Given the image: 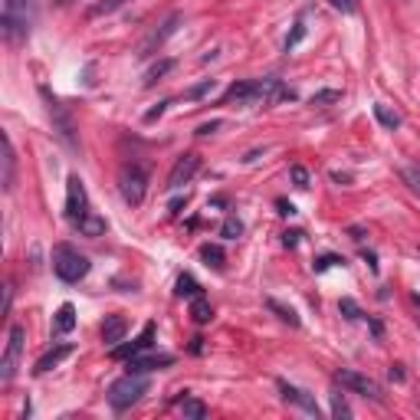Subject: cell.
Instances as JSON below:
<instances>
[{"instance_id": "1", "label": "cell", "mask_w": 420, "mask_h": 420, "mask_svg": "<svg viewBox=\"0 0 420 420\" xmlns=\"http://www.w3.org/2000/svg\"><path fill=\"white\" fill-rule=\"evenodd\" d=\"M36 10H40V0H3V14H0L3 40H7L10 46L23 43V40L30 36Z\"/></svg>"}, {"instance_id": "2", "label": "cell", "mask_w": 420, "mask_h": 420, "mask_svg": "<svg viewBox=\"0 0 420 420\" xmlns=\"http://www.w3.org/2000/svg\"><path fill=\"white\" fill-rule=\"evenodd\" d=\"M89 270H92V263L79 250H73L69 243H60L53 250V272L60 276L62 283H79V279L89 276Z\"/></svg>"}, {"instance_id": "3", "label": "cell", "mask_w": 420, "mask_h": 420, "mask_svg": "<svg viewBox=\"0 0 420 420\" xmlns=\"http://www.w3.org/2000/svg\"><path fill=\"white\" fill-rule=\"evenodd\" d=\"M145 394H148V377L128 371V375L119 377V381L108 388V404L115 407V410H128V407L138 404Z\"/></svg>"}, {"instance_id": "4", "label": "cell", "mask_w": 420, "mask_h": 420, "mask_svg": "<svg viewBox=\"0 0 420 420\" xmlns=\"http://www.w3.org/2000/svg\"><path fill=\"white\" fill-rule=\"evenodd\" d=\"M40 95H43V105H46V115H49V121H53V132L69 145V148H79V138H75V121L73 115H69V108L53 95V92L46 89V86H40Z\"/></svg>"}, {"instance_id": "5", "label": "cell", "mask_w": 420, "mask_h": 420, "mask_svg": "<svg viewBox=\"0 0 420 420\" xmlns=\"http://www.w3.org/2000/svg\"><path fill=\"white\" fill-rule=\"evenodd\" d=\"M119 194L128 207H141V200L148 194V171L141 165H121L119 171Z\"/></svg>"}, {"instance_id": "6", "label": "cell", "mask_w": 420, "mask_h": 420, "mask_svg": "<svg viewBox=\"0 0 420 420\" xmlns=\"http://www.w3.org/2000/svg\"><path fill=\"white\" fill-rule=\"evenodd\" d=\"M23 338H27L23 325H10V331H7V348H3V358H0V381L3 384H10L16 375V364H20V355H23Z\"/></svg>"}, {"instance_id": "7", "label": "cell", "mask_w": 420, "mask_h": 420, "mask_svg": "<svg viewBox=\"0 0 420 420\" xmlns=\"http://www.w3.org/2000/svg\"><path fill=\"white\" fill-rule=\"evenodd\" d=\"M335 384H342L345 390H355L361 397H371V401H384V394H381V384L371 381V377L358 375V371H351V368H338L335 375H331Z\"/></svg>"}, {"instance_id": "8", "label": "cell", "mask_w": 420, "mask_h": 420, "mask_svg": "<svg viewBox=\"0 0 420 420\" xmlns=\"http://www.w3.org/2000/svg\"><path fill=\"white\" fill-rule=\"evenodd\" d=\"M86 213H89L86 184H82V178H79V174H69V180H66V217H69L73 224H79Z\"/></svg>"}, {"instance_id": "9", "label": "cell", "mask_w": 420, "mask_h": 420, "mask_svg": "<svg viewBox=\"0 0 420 420\" xmlns=\"http://www.w3.org/2000/svg\"><path fill=\"white\" fill-rule=\"evenodd\" d=\"M197 171H200V154H194V151H184L178 161H174V167H171V174H167V191H178V187H184V184H191V178H194Z\"/></svg>"}, {"instance_id": "10", "label": "cell", "mask_w": 420, "mask_h": 420, "mask_svg": "<svg viewBox=\"0 0 420 420\" xmlns=\"http://www.w3.org/2000/svg\"><path fill=\"white\" fill-rule=\"evenodd\" d=\"M154 322H148V325H145V329H141V335H138V338H132V342H125V345H112V358L115 361H128L132 358V355H141V351H148L151 348V342H154Z\"/></svg>"}, {"instance_id": "11", "label": "cell", "mask_w": 420, "mask_h": 420, "mask_svg": "<svg viewBox=\"0 0 420 420\" xmlns=\"http://www.w3.org/2000/svg\"><path fill=\"white\" fill-rule=\"evenodd\" d=\"M276 388H279V394H283V401L285 404H296V407H302L305 414H312V417H318V404H315V397L309 394V390H302V388H296V384H289V381H276Z\"/></svg>"}, {"instance_id": "12", "label": "cell", "mask_w": 420, "mask_h": 420, "mask_svg": "<svg viewBox=\"0 0 420 420\" xmlns=\"http://www.w3.org/2000/svg\"><path fill=\"white\" fill-rule=\"evenodd\" d=\"M178 27H180V14H171L165 23L158 27V30H151V36L141 43V53H138V56H154V49L165 43L167 36H174V33H178Z\"/></svg>"}, {"instance_id": "13", "label": "cell", "mask_w": 420, "mask_h": 420, "mask_svg": "<svg viewBox=\"0 0 420 420\" xmlns=\"http://www.w3.org/2000/svg\"><path fill=\"white\" fill-rule=\"evenodd\" d=\"M0 145H3V158H0V165H3V178H0V184H3V191L10 194L16 184V151H14V141H10V135L3 132L0 135Z\"/></svg>"}, {"instance_id": "14", "label": "cell", "mask_w": 420, "mask_h": 420, "mask_svg": "<svg viewBox=\"0 0 420 420\" xmlns=\"http://www.w3.org/2000/svg\"><path fill=\"white\" fill-rule=\"evenodd\" d=\"M171 361H174L171 355H145V351H141V355H132V358L125 361V368L135 371V375H148L154 368H167Z\"/></svg>"}, {"instance_id": "15", "label": "cell", "mask_w": 420, "mask_h": 420, "mask_svg": "<svg viewBox=\"0 0 420 420\" xmlns=\"http://www.w3.org/2000/svg\"><path fill=\"white\" fill-rule=\"evenodd\" d=\"M125 331H128V318H125V315H105V322H102V342L105 345H119V342H125Z\"/></svg>"}, {"instance_id": "16", "label": "cell", "mask_w": 420, "mask_h": 420, "mask_svg": "<svg viewBox=\"0 0 420 420\" xmlns=\"http://www.w3.org/2000/svg\"><path fill=\"white\" fill-rule=\"evenodd\" d=\"M69 355H73V345H56V348H49L43 358L33 364V375L40 377V375H46V371H53V368H56V364H60L62 358H69Z\"/></svg>"}, {"instance_id": "17", "label": "cell", "mask_w": 420, "mask_h": 420, "mask_svg": "<svg viewBox=\"0 0 420 420\" xmlns=\"http://www.w3.org/2000/svg\"><path fill=\"white\" fill-rule=\"evenodd\" d=\"M250 105L253 102V79H246V82H233L230 89L220 95V105Z\"/></svg>"}, {"instance_id": "18", "label": "cell", "mask_w": 420, "mask_h": 420, "mask_svg": "<svg viewBox=\"0 0 420 420\" xmlns=\"http://www.w3.org/2000/svg\"><path fill=\"white\" fill-rule=\"evenodd\" d=\"M75 230L82 233V237H105V230H108V224H105V217H99V213H86L79 224H75Z\"/></svg>"}, {"instance_id": "19", "label": "cell", "mask_w": 420, "mask_h": 420, "mask_svg": "<svg viewBox=\"0 0 420 420\" xmlns=\"http://www.w3.org/2000/svg\"><path fill=\"white\" fill-rule=\"evenodd\" d=\"M75 329V305L73 302H62L60 312H56V322H53V331L56 335H66V331Z\"/></svg>"}, {"instance_id": "20", "label": "cell", "mask_w": 420, "mask_h": 420, "mask_svg": "<svg viewBox=\"0 0 420 420\" xmlns=\"http://www.w3.org/2000/svg\"><path fill=\"white\" fill-rule=\"evenodd\" d=\"M200 259L207 263L210 270H217V272L226 266V256H224V250H220L217 243H204V246H200Z\"/></svg>"}, {"instance_id": "21", "label": "cell", "mask_w": 420, "mask_h": 420, "mask_svg": "<svg viewBox=\"0 0 420 420\" xmlns=\"http://www.w3.org/2000/svg\"><path fill=\"white\" fill-rule=\"evenodd\" d=\"M128 0H95L89 10H86V20H99V16H108L115 14V10H121Z\"/></svg>"}, {"instance_id": "22", "label": "cell", "mask_w": 420, "mask_h": 420, "mask_svg": "<svg viewBox=\"0 0 420 420\" xmlns=\"http://www.w3.org/2000/svg\"><path fill=\"white\" fill-rule=\"evenodd\" d=\"M266 309L270 312L279 315V322H285V325H292V329H299L302 322H299V315H296V309H289V305H283V302H276V299H266Z\"/></svg>"}, {"instance_id": "23", "label": "cell", "mask_w": 420, "mask_h": 420, "mask_svg": "<svg viewBox=\"0 0 420 420\" xmlns=\"http://www.w3.org/2000/svg\"><path fill=\"white\" fill-rule=\"evenodd\" d=\"M174 292H178V296H187V299H194V296H200V283H197L191 272H180L178 283H174Z\"/></svg>"}, {"instance_id": "24", "label": "cell", "mask_w": 420, "mask_h": 420, "mask_svg": "<svg viewBox=\"0 0 420 420\" xmlns=\"http://www.w3.org/2000/svg\"><path fill=\"white\" fill-rule=\"evenodd\" d=\"M180 414L187 420H204L207 417V404L197 401V397H184V401H180Z\"/></svg>"}, {"instance_id": "25", "label": "cell", "mask_w": 420, "mask_h": 420, "mask_svg": "<svg viewBox=\"0 0 420 420\" xmlns=\"http://www.w3.org/2000/svg\"><path fill=\"white\" fill-rule=\"evenodd\" d=\"M191 315H194L197 325H207L210 318H213V309H210V302L204 299V296H194V299H191Z\"/></svg>"}, {"instance_id": "26", "label": "cell", "mask_w": 420, "mask_h": 420, "mask_svg": "<svg viewBox=\"0 0 420 420\" xmlns=\"http://www.w3.org/2000/svg\"><path fill=\"white\" fill-rule=\"evenodd\" d=\"M375 119L381 121L384 128H390V132H394V128H401V115H397V112H390V108H388L384 102H377V105H375Z\"/></svg>"}, {"instance_id": "27", "label": "cell", "mask_w": 420, "mask_h": 420, "mask_svg": "<svg viewBox=\"0 0 420 420\" xmlns=\"http://www.w3.org/2000/svg\"><path fill=\"white\" fill-rule=\"evenodd\" d=\"M171 69H174V60H161V62H154V66H151L148 73H145V86H154V82H158V79H165V75L171 73Z\"/></svg>"}, {"instance_id": "28", "label": "cell", "mask_w": 420, "mask_h": 420, "mask_svg": "<svg viewBox=\"0 0 420 420\" xmlns=\"http://www.w3.org/2000/svg\"><path fill=\"white\" fill-rule=\"evenodd\" d=\"M335 102H342V89H322L312 95L315 108H329V105H335Z\"/></svg>"}, {"instance_id": "29", "label": "cell", "mask_w": 420, "mask_h": 420, "mask_svg": "<svg viewBox=\"0 0 420 420\" xmlns=\"http://www.w3.org/2000/svg\"><path fill=\"white\" fill-rule=\"evenodd\" d=\"M220 237H224V240H237V237H243V220L240 217H226L224 226H220Z\"/></svg>"}, {"instance_id": "30", "label": "cell", "mask_w": 420, "mask_h": 420, "mask_svg": "<svg viewBox=\"0 0 420 420\" xmlns=\"http://www.w3.org/2000/svg\"><path fill=\"white\" fill-rule=\"evenodd\" d=\"M401 178H404V184L414 191V194H420V165H407L401 167Z\"/></svg>"}, {"instance_id": "31", "label": "cell", "mask_w": 420, "mask_h": 420, "mask_svg": "<svg viewBox=\"0 0 420 420\" xmlns=\"http://www.w3.org/2000/svg\"><path fill=\"white\" fill-rule=\"evenodd\" d=\"M210 89H213V79H204V82H197L191 89H184V99H187V102H197V99H204Z\"/></svg>"}, {"instance_id": "32", "label": "cell", "mask_w": 420, "mask_h": 420, "mask_svg": "<svg viewBox=\"0 0 420 420\" xmlns=\"http://www.w3.org/2000/svg\"><path fill=\"white\" fill-rule=\"evenodd\" d=\"M338 312L345 315L348 322H358V318H361L358 302H355V299H348V296H345V299H338Z\"/></svg>"}, {"instance_id": "33", "label": "cell", "mask_w": 420, "mask_h": 420, "mask_svg": "<svg viewBox=\"0 0 420 420\" xmlns=\"http://www.w3.org/2000/svg\"><path fill=\"white\" fill-rule=\"evenodd\" d=\"M331 417H351V407H348L345 394H331Z\"/></svg>"}, {"instance_id": "34", "label": "cell", "mask_w": 420, "mask_h": 420, "mask_svg": "<svg viewBox=\"0 0 420 420\" xmlns=\"http://www.w3.org/2000/svg\"><path fill=\"white\" fill-rule=\"evenodd\" d=\"M302 40H305V23H296V27H292V33H289V36H285V43H283V49L285 53H289V49H296V46L302 43Z\"/></svg>"}, {"instance_id": "35", "label": "cell", "mask_w": 420, "mask_h": 420, "mask_svg": "<svg viewBox=\"0 0 420 420\" xmlns=\"http://www.w3.org/2000/svg\"><path fill=\"white\" fill-rule=\"evenodd\" d=\"M331 266H345V259H342V256H331V253L315 259V272H325V270H331Z\"/></svg>"}, {"instance_id": "36", "label": "cell", "mask_w": 420, "mask_h": 420, "mask_svg": "<svg viewBox=\"0 0 420 420\" xmlns=\"http://www.w3.org/2000/svg\"><path fill=\"white\" fill-rule=\"evenodd\" d=\"M289 174H292V184H296V187H302V191L309 187V171H305L302 165H292V171H289Z\"/></svg>"}, {"instance_id": "37", "label": "cell", "mask_w": 420, "mask_h": 420, "mask_svg": "<svg viewBox=\"0 0 420 420\" xmlns=\"http://www.w3.org/2000/svg\"><path fill=\"white\" fill-rule=\"evenodd\" d=\"M167 105H171V102H158L154 108H148V112H145V125H154V121H158L161 115H165V108H167Z\"/></svg>"}, {"instance_id": "38", "label": "cell", "mask_w": 420, "mask_h": 420, "mask_svg": "<svg viewBox=\"0 0 420 420\" xmlns=\"http://www.w3.org/2000/svg\"><path fill=\"white\" fill-rule=\"evenodd\" d=\"M335 10H342V14H355L358 10V0H329Z\"/></svg>"}, {"instance_id": "39", "label": "cell", "mask_w": 420, "mask_h": 420, "mask_svg": "<svg viewBox=\"0 0 420 420\" xmlns=\"http://www.w3.org/2000/svg\"><path fill=\"white\" fill-rule=\"evenodd\" d=\"M220 125H224V121H220V119H213V121H204V125L197 128V138H207V135H213V132H217Z\"/></svg>"}, {"instance_id": "40", "label": "cell", "mask_w": 420, "mask_h": 420, "mask_svg": "<svg viewBox=\"0 0 420 420\" xmlns=\"http://www.w3.org/2000/svg\"><path fill=\"white\" fill-rule=\"evenodd\" d=\"M299 230H285L283 233V246H289V250H292V246H299Z\"/></svg>"}, {"instance_id": "41", "label": "cell", "mask_w": 420, "mask_h": 420, "mask_svg": "<svg viewBox=\"0 0 420 420\" xmlns=\"http://www.w3.org/2000/svg\"><path fill=\"white\" fill-rule=\"evenodd\" d=\"M390 381H404V368L401 364H390Z\"/></svg>"}, {"instance_id": "42", "label": "cell", "mask_w": 420, "mask_h": 420, "mask_svg": "<svg viewBox=\"0 0 420 420\" xmlns=\"http://www.w3.org/2000/svg\"><path fill=\"white\" fill-rule=\"evenodd\" d=\"M348 233H351V240H364V226H351V230H348Z\"/></svg>"}, {"instance_id": "43", "label": "cell", "mask_w": 420, "mask_h": 420, "mask_svg": "<svg viewBox=\"0 0 420 420\" xmlns=\"http://www.w3.org/2000/svg\"><path fill=\"white\" fill-rule=\"evenodd\" d=\"M187 204V197H178V200H171V213H180V207Z\"/></svg>"}, {"instance_id": "44", "label": "cell", "mask_w": 420, "mask_h": 420, "mask_svg": "<svg viewBox=\"0 0 420 420\" xmlns=\"http://www.w3.org/2000/svg\"><path fill=\"white\" fill-rule=\"evenodd\" d=\"M276 207H279V213H296V207H292V204H285V200H276Z\"/></svg>"}, {"instance_id": "45", "label": "cell", "mask_w": 420, "mask_h": 420, "mask_svg": "<svg viewBox=\"0 0 420 420\" xmlns=\"http://www.w3.org/2000/svg\"><path fill=\"white\" fill-rule=\"evenodd\" d=\"M56 3H69V0H56Z\"/></svg>"}]
</instances>
